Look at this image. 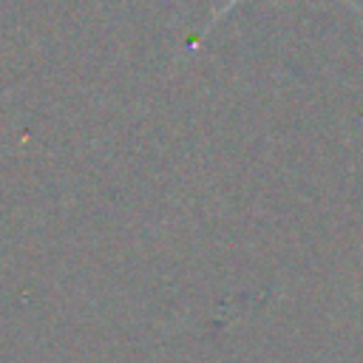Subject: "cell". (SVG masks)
I'll return each instance as SVG.
<instances>
[{"mask_svg":"<svg viewBox=\"0 0 363 363\" xmlns=\"http://www.w3.org/2000/svg\"><path fill=\"white\" fill-rule=\"evenodd\" d=\"M235 3H238V0H227V3H224V6H221L216 14H213V20L207 23V28H204V31H210V28H213V26H216V23H218V20H221V17H224V14H227V11L235 6ZM346 3H349V6H354V0H346Z\"/></svg>","mask_w":363,"mask_h":363,"instance_id":"1","label":"cell"}]
</instances>
